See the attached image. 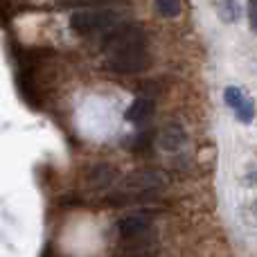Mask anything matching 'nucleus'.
<instances>
[{
	"instance_id": "0eeeda50",
	"label": "nucleus",
	"mask_w": 257,
	"mask_h": 257,
	"mask_svg": "<svg viewBox=\"0 0 257 257\" xmlns=\"http://www.w3.org/2000/svg\"><path fill=\"white\" fill-rule=\"evenodd\" d=\"M185 142H187L185 131H183L181 126H176V124L167 126L163 131V136H160V145H163V149H167V151H178Z\"/></svg>"
},
{
	"instance_id": "9b49d317",
	"label": "nucleus",
	"mask_w": 257,
	"mask_h": 257,
	"mask_svg": "<svg viewBox=\"0 0 257 257\" xmlns=\"http://www.w3.org/2000/svg\"><path fill=\"white\" fill-rule=\"evenodd\" d=\"M248 16H250V27L257 32V0H248Z\"/></svg>"
},
{
	"instance_id": "20e7f679",
	"label": "nucleus",
	"mask_w": 257,
	"mask_h": 257,
	"mask_svg": "<svg viewBox=\"0 0 257 257\" xmlns=\"http://www.w3.org/2000/svg\"><path fill=\"white\" fill-rule=\"evenodd\" d=\"M223 97H226V104L237 113V117H239L241 122H253L255 102L244 93V90L237 88V86H228L226 93H223Z\"/></svg>"
},
{
	"instance_id": "f03ea898",
	"label": "nucleus",
	"mask_w": 257,
	"mask_h": 257,
	"mask_svg": "<svg viewBox=\"0 0 257 257\" xmlns=\"http://www.w3.org/2000/svg\"><path fill=\"white\" fill-rule=\"evenodd\" d=\"M149 63H151V57L145 45L117 50V52L108 54V59H106L108 70L120 72V75H136V72H142L149 68Z\"/></svg>"
},
{
	"instance_id": "1a4fd4ad",
	"label": "nucleus",
	"mask_w": 257,
	"mask_h": 257,
	"mask_svg": "<svg viewBox=\"0 0 257 257\" xmlns=\"http://www.w3.org/2000/svg\"><path fill=\"white\" fill-rule=\"evenodd\" d=\"M120 0H57L59 7L63 9H79V7H104V5H115Z\"/></svg>"
},
{
	"instance_id": "6e6552de",
	"label": "nucleus",
	"mask_w": 257,
	"mask_h": 257,
	"mask_svg": "<svg viewBox=\"0 0 257 257\" xmlns=\"http://www.w3.org/2000/svg\"><path fill=\"white\" fill-rule=\"evenodd\" d=\"M217 14L226 23H235V21H239L241 9H239V5H237L235 0H221V3L217 5Z\"/></svg>"
},
{
	"instance_id": "9d476101",
	"label": "nucleus",
	"mask_w": 257,
	"mask_h": 257,
	"mask_svg": "<svg viewBox=\"0 0 257 257\" xmlns=\"http://www.w3.org/2000/svg\"><path fill=\"white\" fill-rule=\"evenodd\" d=\"M156 12L163 18H176L181 14V0H156Z\"/></svg>"
},
{
	"instance_id": "423d86ee",
	"label": "nucleus",
	"mask_w": 257,
	"mask_h": 257,
	"mask_svg": "<svg viewBox=\"0 0 257 257\" xmlns=\"http://www.w3.org/2000/svg\"><path fill=\"white\" fill-rule=\"evenodd\" d=\"M154 111H156L154 99H149V97H138L136 102L128 106L126 120L133 122V124H142V122H147L151 115H154Z\"/></svg>"
},
{
	"instance_id": "7ed1b4c3",
	"label": "nucleus",
	"mask_w": 257,
	"mask_h": 257,
	"mask_svg": "<svg viewBox=\"0 0 257 257\" xmlns=\"http://www.w3.org/2000/svg\"><path fill=\"white\" fill-rule=\"evenodd\" d=\"M145 43H147V32L140 25H136V23H124V25L120 23L111 32H106L102 39L104 50H111V52L138 48V45H145Z\"/></svg>"
},
{
	"instance_id": "39448f33",
	"label": "nucleus",
	"mask_w": 257,
	"mask_h": 257,
	"mask_svg": "<svg viewBox=\"0 0 257 257\" xmlns=\"http://www.w3.org/2000/svg\"><path fill=\"white\" fill-rule=\"evenodd\" d=\"M149 214H126V217L120 219V223H117V230H120V235L124 237V239H138L140 235H145L147 230H149Z\"/></svg>"
},
{
	"instance_id": "f257e3e1",
	"label": "nucleus",
	"mask_w": 257,
	"mask_h": 257,
	"mask_svg": "<svg viewBox=\"0 0 257 257\" xmlns=\"http://www.w3.org/2000/svg\"><path fill=\"white\" fill-rule=\"evenodd\" d=\"M122 21V14L115 9H79L70 16V30L79 36H95V34H106L113 27H117Z\"/></svg>"
}]
</instances>
